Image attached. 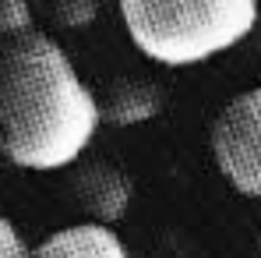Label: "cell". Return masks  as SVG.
Masks as SVG:
<instances>
[{"label":"cell","mask_w":261,"mask_h":258,"mask_svg":"<svg viewBox=\"0 0 261 258\" xmlns=\"http://www.w3.org/2000/svg\"><path fill=\"white\" fill-rule=\"evenodd\" d=\"M212 159L244 198H261V85L233 96L212 124Z\"/></svg>","instance_id":"cell-3"},{"label":"cell","mask_w":261,"mask_h":258,"mask_svg":"<svg viewBox=\"0 0 261 258\" xmlns=\"http://www.w3.org/2000/svg\"><path fill=\"white\" fill-rule=\"evenodd\" d=\"M71 195L78 209L102 226H117L130 213L134 202V180L127 177L124 167L110 159H78L71 173Z\"/></svg>","instance_id":"cell-4"},{"label":"cell","mask_w":261,"mask_h":258,"mask_svg":"<svg viewBox=\"0 0 261 258\" xmlns=\"http://www.w3.org/2000/svg\"><path fill=\"white\" fill-rule=\"evenodd\" d=\"M134 50L159 67H198L237 50L261 18L258 0H117Z\"/></svg>","instance_id":"cell-2"},{"label":"cell","mask_w":261,"mask_h":258,"mask_svg":"<svg viewBox=\"0 0 261 258\" xmlns=\"http://www.w3.org/2000/svg\"><path fill=\"white\" fill-rule=\"evenodd\" d=\"M0 258H32L29 241L21 237V230L7 216H0Z\"/></svg>","instance_id":"cell-9"},{"label":"cell","mask_w":261,"mask_h":258,"mask_svg":"<svg viewBox=\"0 0 261 258\" xmlns=\"http://www.w3.org/2000/svg\"><path fill=\"white\" fill-rule=\"evenodd\" d=\"M0 156H4V134H0Z\"/></svg>","instance_id":"cell-10"},{"label":"cell","mask_w":261,"mask_h":258,"mask_svg":"<svg viewBox=\"0 0 261 258\" xmlns=\"http://www.w3.org/2000/svg\"><path fill=\"white\" fill-rule=\"evenodd\" d=\"M53 18L67 32H82L99 18V0H53Z\"/></svg>","instance_id":"cell-7"},{"label":"cell","mask_w":261,"mask_h":258,"mask_svg":"<svg viewBox=\"0 0 261 258\" xmlns=\"http://www.w3.org/2000/svg\"><path fill=\"white\" fill-rule=\"evenodd\" d=\"M102 124L99 96L67 50L39 29L0 46L4 156L32 173L74 167Z\"/></svg>","instance_id":"cell-1"},{"label":"cell","mask_w":261,"mask_h":258,"mask_svg":"<svg viewBox=\"0 0 261 258\" xmlns=\"http://www.w3.org/2000/svg\"><path fill=\"white\" fill-rule=\"evenodd\" d=\"M32 258H130V251L113 226L85 219L53 230L43 244L32 248Z\"/></svg>","instance_id":"cell-6"},{"label":"cell","mask_w":261,"mask_h":258,"mask_svg":"<svg viewBox=\"0 0 261 258\" xmlns=\"http://www.w3.org/2000/svg\"><path fill=\"white\" fill-rule=\"evenodd\" d=\"M258 258H261V237H258Z\"/></svg>","instance_id":"cell-11"},{"label":"cell","mask_w":261,"mask_h":258,"mask_svg":"<svg viewBox=\"0 0 261 258\" xmlns=\"http://www.w3.org/2000/svg\"><path fill=\"white\" fill-rule=\"evenodd\" d=\"M36 29V14H32V0H0V36L14 39Z\"/></svg>","instance_id":"cell-8"},{"label":"cell","mask_w":261,"mask_h":258,"mask_svg":"<svg viewBox=\"0 0 261 258\" xmlns=\"http://www.w3.org/2000/svg\"><path fill=\"white\" fill-rule=\"evenodd\" d=\"M166 106V92L159 82L141 78V75H124L113 78L110 88L99 96V113L102 124L110 128H141L148 121H155Z\"/></svg>","instance_id":"cell-5"}]
</instances>
